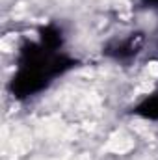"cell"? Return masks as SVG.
<instances>
[{
	"label": "cell",
	"mask_w": 158,
	"mask_h": 160,
	"mask_svg": "<svg viewBox=\"0 0 158 160\" xmlns=\"http://www.w3.org/2000/svg\"><path fill=\"white\" fill-rule=\"evenodd\" d=\"M134 114L145 118V119H158V91H155L153 95L145 97L136 108Z\"/></svg>",
	"instance_id": "obj_3"
},
{
	"label": "cell",
	"mask_w": 158,
	"mask_h": 160,
	"mask_svg": "<svg viewBox=\"0 0 158 160\" xmlns=\"http://www.w3.org/2000/svg\"><path fill=\"white\" fill-rule=\"evenodd\" d=\"M62 30L54 24L41 28L39 41L21 48L19 69L9 82V91L15 99H28L47 89L52 80L77 65V60L63 54Z\"/></svg>",
	"instance_id": "obj_1"
},
{
	"label": "cell",
	"mask_w": 158,
	"mask_h": 160,
	"mask_svg": "<svg viewBox=\"0 0 158 160\" xmlns=\"http://www.w3.org/2000/svg\"><path fill=\"white\" fill-rule=\"evenodd\" d=\"M141 45H143V34L141 32H134V34L126 36L125 39L108 43L102 52L106 56L114 58V60H128V58H132V56H136L140 52Z\"/></svg>",
	"instance_id": "obj_2"
},
{
	"label": "cell",
	"mask_w": 158,
	"mask_h": 160,
	"mask_svg": "<svg viewBox=\"0 0 158 160\" xmlns=\"http://www.w3.org/2000/svg\"><path fill=\"white\" fill-rule=\"evenodd\" d=\"M145 4H151V6H158V0H143Z\"/></svg>",
	"instance_id": "obj_4"
}]
</instances>
